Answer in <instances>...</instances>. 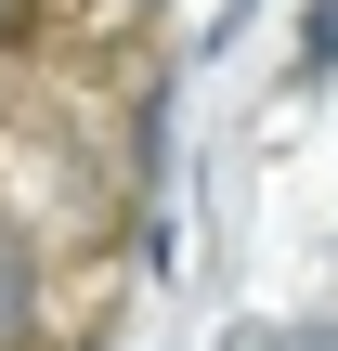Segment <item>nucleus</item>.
<instances>
[{
	"label": "nucleus",
	"mask_w": 338,
	"mask_h": 351,
	"mask_svg": "<svg viewBox=\"0 0 338 351\" xmlns=\"http://www.w3.org/2000/svg\"><path fill=\"white\" fill-rule=\"evenodd\" d=\"M39 339V247L0 221V351H26Z\"/></svg>",
	"instance_id": "nucleus-1"
},
{
	"label": "nucleus",
	"mask_w": 338,
	"mask_h": 351,
	"mask_svg": "<svg viewBox=\"0 0 338 351\" xmlns=\"http://www.w3.org/2000/svg\"><path fill=\"white\" fill-rule=\"evenodd\" d=\"M300 78H338V0L300 13Z\"/></svg>",
	"instance_id": "nucleus-2"
},
{
	"label": "nucleus",
	"mask_w": 338,
	"mask_h": 351,
	"mask_svg": "<svg viewBox=\"0 0 338 351\" xmlns=\"http://www.w3.org/2000/svg\"><path fill=\"white\" fill-rule=\"evenodd\" d=\"M13 39H26V0H0V52H13Z\"/></svg>",
	"instance_id": "nucleus-3"
}]
</instances>
